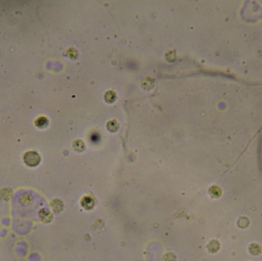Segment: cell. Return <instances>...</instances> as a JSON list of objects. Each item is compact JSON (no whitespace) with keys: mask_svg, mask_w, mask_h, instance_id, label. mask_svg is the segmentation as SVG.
Wrapping results in <instances>:
<instances>
[{"mask_svg":"<svg viewBox=\"0 0 262 261\" xmlns=\"http://www.w3.org/2000/svg\"><path fill=\"white\" fill-rule=\"evenodd\" d=\"M24 162L25 164L28 166H38V163L41 161V158L38 155V153L35 151H29L27 152L25 155H24Z\"/></svg>","mask_w":262,"mask_h":261,"instance_id":"obj_1","label":"cell"},{"mask_svg":"<svg viewBox=\"0 0 262 261\" xmlns=\"http://www.w3.org/2000/svg\"><path fill=\"white\" fill-rule=\"evenodd\" d=\"M248 224L249 221L246 217H241V218L239 219L238 225H239V227H242V228H244V227H246L248 225Z\"/></svg>","mask_w":262,"mask_h":261,"instance_id":"obj_6","label":"cell"},{"mask_svg":"<svg viewBox=\"0 0 262 261\" xmlns=\"http://www.w3.org/2000/svg\"><path fill=\"white\" fill-rule=\"evenodd\" d=\"M209 193L212 195V197H215V198H218L219 196H221L222 195V189L218 186H212V188L209 189Z\"/></svg>","mask_w":262,"mask_h":261,"instance_id":"obj_4","label":"cell"},{"mask_svg":"<svg viewBox=\"0 0 262 261\" xmlns=\"http://www.w3.org/2000/svg\"><path fill=\"white\" fill-rule=\"evenodd\" d=\"M48 123H49V121H48L47 118L44 117V116H41V117L38 118V119L36 120V125L38 126V127L42 128L47 126Z\"/></svg>","mask_w":262,"mask_h":261,"instance_id":"obj_5","label":"cell"},{"mask_svg":"<svg viewBox=\"0 0 262 261\" xmlns=\"http://www.w3.org/2000/svg\"><path fill=\"white\" fill-rule=\"evenodd\" d=\"M220 246H221L220 243L218 242L217 240H212V241H211L209 243V244H208L207 246V248L208 250H209V252L214 254V253H216L219 250Z\"/></svg>","mask_w":262,"mask_h":261,"instance_id":"obj_3","label":"cell"},{"mask_svg":"<svg viewBox=\"0 0 262 261\" xmlns=\"http://www.w3.org/2000/svg\"><path fill=\"white\" fill-rule=\"evenodd\" d=\"M248 250L249 253H250L251 254H252L253 256H258L261 254L262 248L260 244H256V243H253V244L249 245Z\"/></svg>","mask_w":262,"mask_h":261,"instance_id":"obj_2","label":"cell"}]
</instances>
